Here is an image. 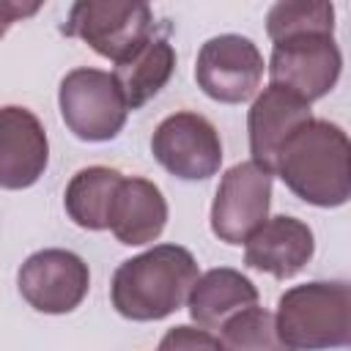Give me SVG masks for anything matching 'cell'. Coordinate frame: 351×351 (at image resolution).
<instances>
[{"label":"cell","mask_w":351,"mask_h":351,"mask_svg":"<svg viewBox=\"0 0 351 351\" xmlns=\"http://www.w3.org/2000/svg\"><path fill=\"white\" fill-rule=\"evenodd\" d=\"M22 299L47 315H63L82 304L90 288L88 263L71 250H38L16 274Z\"/></svg>","instance_id":"30bf717a"},{"label":"cell","mask_w":351,"mask_h":351,"mask_svg":"<svg viewBox=\"0 0 351 351\" xmlns=\"http://www.w3.org/2000/svg\"><path fill=\"white\" fill-rule=\"evenodd\" d=\"M343 55L335 44V33H302L274 41L269 58V77L302 96L304 101L324 99L340 80Z\"/></svg>","instance_id":"8992f818"},{"label":"cell","mask_w":351,"mask_h":351,"mask_svg":"<svg viewBox=\"0 0 351 351\" xmlns=\"http://www.w3.org/2000/svg\"><path fill=\"white\" fill-rule=\"evenodd\" d=\"M277 329L291 351L351 346V282L313 280L277 299Z\"/></svg>","instance_id":"3957f363"},{"label":"cell","mask_w":351,"mask_h":351,"mask_svg":"<svg viewBox=\"0 0 351 351\" xmlns=\"http://www.w3.org/2000/svg\"><path fill=\"white\" fill-rule=\"evenodd\" d=\"M167 225V200L162 189L140 176L121 181L112 208H110V230L126 247H143L162 236Z\"/></svg>","instance_id":"5bb4252c"},{"label":"cell","mask_w":351,"mask_h":351,"mask_svg":"<svg viewBox=\"0 0 351 351\" xmlns=\"http://www.w3.org/2000/svg\"><path fill=\"white\" fill-rule=\"evenodd\" d=\"M63 33L118 66L156 36V22L145 3L80 0L69 8Z\"/></svg>","instance_id":"277c9868"},{"label":"cell","mask_w":351,"mask_h":351,"mask_svg":"<svg viewBox=\"0 0 351 351\" xmlns=\"http://www.w3.org/2000/svg\"><path fill=\"white\" fill-rule=\"evenodd\" d=\"M60 118L69 132L85 143H107L126 126L129 104L118 80L101 69H74L58 88Z\"/></svg>","instance_id":"5b68a950"},{"label":"cell","mask_w":351,"mask_h":351,"mask_svg":"<svg viewBox=\"0 0 351 351\" xmlns=\"http://www.w3.org/2000/svg\"><path fill=\"white\" fill-rule=\"evenodd\" d=\"M151 154L170 176L181 181H206L219 173L222 140L206 115L181 110L154 129Z\"/></svg>","instance_id":"52a82bcc"},{"label":"cell","mask_w":351,"mask_h":351,"mask_svg":"<svg viewBox=\"0 0 351 351\" xmlns=\"http://www.w3.org/2000/svg\"><path fill=\"white\" fill-rule=\"evenodd\" d=\"M258 304V288L236 269L219 266L200 274L189 293V315L200 329H222L233 315Z\"/></svg>","instance_id":"9a60e30c"},{"label":"cell","mask_w":351,"mask_h":351,"mask_svg":"<svg viewBox=\"0 0 351 351\" xmlns=\"http://www.w3.org/2000/svg\"><path fill=\"white\" fill-rule=\"evenodd\" d=\"M266 33L271 41L302 33H335V5L326 0L274 3L266 14Z\"/></svg>","instance_id":"d6986e66"},{"label":"cell","mask_w":351,"mask_h":351,"mask_svg":"<svg viewBox=\"0 0 351 351\" xmlns=\"http://www.w3.org/2000/svg\"><path fill=\"white\" fill-rule=\"evenodd\" d=\"M222 351H291L277 329V315L263 307H250L233 315L219 329Z\"/></svg>","instance_id":"ac0fdd59"},{"label":"cell","mask_w":351,"mask_h":351,"mask_svg":"<svg viewBox=\"0 0 351 351\" xmlns=\"http://www.w3.org/2000/svg\"><path fill=\"white\" fill-rule=\"evenodd\" d=\"M274 173L299 200L337 208L351 200V137L337 123L313 118L282 145Z\"/></svg>","instance_id":"6da1fadb"},{"label":"cell","mask_w":351,"mask_h":351,"mask_svg":"<svg viewBox=\"0 0 351 351\" xmlns=\"http://www.w3.org/2000/svg\"><path fill=\"white\" fill-rule=\"evenodd\" d=\"M315 239L307 222L280 214L269 217L244 244V263L277 280L296 277L313 258Z\"/></svg>","instance_id":"4fadbf2b"},{"label":"cell","mask_w":351,"mask_h":351,"mask_svg":"<svg viewBox=\"0 0 351 351\" xmlns=\"http://www.w3.org/2000/svg\"><path fill=\"white\" fill-rule=\"evenodd\" d=\"M49 162V140L41 121L25 107L0 112V184L3 189L33 186Z\"/></svg>","instance_id":"7c38bea8"},{"label":"cell","mask_w":351,"mask_h":351,"mask_svg":"<svg viewBox=\"0 0 351 351\" xmlns=\"http://www.w3.org/2000/svg\"><path fill=\"white\" fill-rule=\"evenodd\" d=\"M313 121L310 101L296 96L293 90L269 82L263 93L255 96L250 112H247V132H250V154L252 162L274 173L282 145L291 140V134Z\"/></svg>","instance_id":"8fae6325"},{"label":"cell","mask_w":351,"mask_h":351,"mask_svg":"<svg viewBox=\"0 0 351 351\" xmlns=\"http://www.w3.org/2000/svg\"><path fill=\"white\" fill-rule=\"evenodd\" d=\"M176 69V49L165 36H154L143 49H137L129 60L118 63L112 77L121 85V93L129 110L145 107L173 77Z\"/></svg>","instance_id":"2e32d148"},{"label":"cell","mask_w":351,"mask_h":351,"mask_svg":"<svg viewBox=\"0 0 351 351\" xmlns=\"http://www.w3.org/2000/svg\"><path fill=\"white\" fill-rule=\"evenodd\" d=\"M123 176L112 167H82L71 176L63 206L74 225L85 230H110V208Z\"/></svg>","instance_id":"e0dca14e"},{"label":"cell","mask_w":351,"mask_h":351,"mask_svg":"<svg viewBox=\"0 0 351 351\" xmlns=\"http://www.w3.org/2000/svg\"><path fill=\"white\" fill-rule=\"evenodd\" d=\"M263 69V55L247 36L222 33L200 47L195 80L208 99L222 104H241L258 93Z\"/></svg>","instance_id":"9c48e42d"},{"label":"cell","mask_w":351,"mask_h":351,"mask_svg":"<svg viewBox=\"0 0 351 351\" xmlns=\"http://www.w3.org/2000/svg\"><path fill=\"white\" fill-rule=\"evenodd\" d=\"M156 351H222V343L208 329L181 324V326H173L165 332Z\"/></svg>","instance_id":"ffe728a7"},{"label":"cell","mask_w":351,"mask_h":351,"mask_svg":"<svg viewBox=\"0 0 351 351\" xmlns=\"http://www.w3.org/2000/svg\"><path fill=\"white\" fill-rule=\"evenodd\" d=\"M197 280V261L186 247L156 244L115 269L110 299L129 321H162L189 302Z\"/></svg>","instance_id":"7a4b0ae2"},{"label":"cell","mask_w":351,"mask_h":351,"mask_svg":"<svg viewBox=\"0 0 351 351\" xmlns=\"http://www.w3.org/2000/svg\"><path fill=\"white\" fill-rule=\"evenodd\" d=\"M271 176L258 162H239L219 178L211 203V233L225 244H247V239L269 219Z\"/></svg>","instance_id":"ba28073f"}]
</instances>
